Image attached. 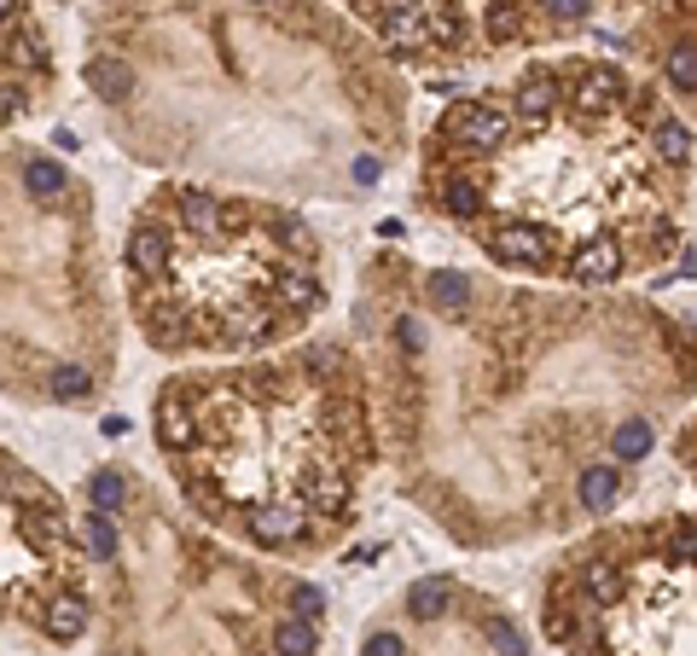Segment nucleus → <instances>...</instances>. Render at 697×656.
Wrapping results in <instances>:
<instances>
[{
	"instance_id": "b1692460",
	"label": "nucleus",
	"mask_w": 697,
	"mask_h": 656,
	"mask_svg": "<svg viewBox=\"0 0 697 656\" xmlns=\"http://www.w3.org/2000/svg\"><path fill=\"white\" fill-rule=\"evenodd\" d=\"M53 396L58 401H88V389H93V378L88 373H81V366H58V373H53Z\"/></svg>"
},
{
	"instance_id": "423d86ee",
	"label": "nucleus",
	"mask_w": 697,
	"mask_h": 656,
	"mask_svg": "<svg viewBox=\"0 0 697 656\" xmlns=\"http://www.w3.org/2000/svg\"><path fill=\"white\" fill-rule=\"evenodd\" d=\"M622 274V244L617 238H587L576 256H569V279L576 285H610Z\"/></svg>"
},
{
	"instance_id": "bb28decb",
	"label": "nucleus",
	"mask_w": 697,
	"mask_h": 656,
	"mask_svg": "<svg viewBox=\"0 0 697 656\" xmlns=\"http://www.w3.org/2000/svg\"><path fill=\"white\" fill-rule=\"evenodd\" d=\"M88 552H93V558H117V523L106 518V511H93V518H88Z\"/></svg>"
},
{
	"instance_id": "f704fd0d",
	"label": "nucleus",
	"mask_w": 697,
	"mask_h": 656,
	"mask_svg": "<svg viewBox=\"0 0 697 656\" xmlns=\"http://www.w3.org/2000/svg\"><path fill=\"white\" fill-rule=\"evenodd\" d=\"M355 180H378V163L373 157H355Z\"/></svg>"
},
{
	"instance_id": "f8f14e48",
	"label": "nucleus",
	"mask_w": 697,
	"mask_h": 656,
	"mask_svg": "<svg viewBox=\"0 0 697 656\" xmlns=\"http://www.w3.org/2000/svg\"><path fill=\"white\" fill-rule=\"evenodd\" d=\"M552 105H558V76H552V70H529L523 88H518V111H523L529 122H541Z\"/></svg>"
},
{
	"instance_id": "2eb2a0df",
	"label": "nucleus",
	"mask_w": 697,
	"mask_h": 656,
	"mask_svg": "<svg viewBox=\"0 0 697 656\" xmlns=\"http://www.w3.org/2000/svg\"><path fill=\"white\" fill-rule=\"evenodd\" d=\"M24 192L41 198V203H53L58 192H65V169H58L53 157H30L24 163Z\"/></svg>"
},
{
	"instance_id": "a878e982",
	"label": "nucleus",
	"mask_w": 697,
	"mask_h": 656,
	"mask_svg": "<svg viewBox=\"0 0 697 656\" xmlns=\"http://www.w3.org/2000/svg\"><path fill=\"white\" fill-rule=\"evenodd\" d=\"M488 645H495V656H529V640H523V633L511 627L506 616L488 622Z\"/></svg>"
},
{
	"instance_id": "473e14b6",
	"label": "nucleus",
	"mask_w": 697,
	"mask_h": 656,
	"mask_svg": "<svg viewBox=\"0 0 697 656\" xmlns=\"http://www.w3.org/2000/svg\"><path fill=\"white\" fill-rule=\"evenodd\" d=\"M366 656H407V645L396 640V633H373V640H366Z\"/></svg>"
},
{
	"instance_id": "f3484780",
	"label": "nucleus",
	"mask_w": 697,
	"mask_h": 656,
	"mask_svg": "<svg viewBox=\"0 0 697 656\" xmlns=\"http://www.w3.org/2000/svg\"><path fill=\"white\" fill-rule=\"evenodd\" d=\"M407 610H413L419 622H430V616H442L447 610V581H436V576H424V581H413V592H407Z\"/></svg>"
},
{
	"instance_id": "f03ea898",
	"label": "nucleus",
	"mask_w": 697,
	"mask_h": 656,
	"mask_svg": "<svg viewBox=\"0 0 697 656\" xmlns=\"http://www.w3.org/2000/svg\"><path fill=\"white\" fill-rule=\"evenodd\" d=\"M302 523H309V505L302 500H268V505L251 511V535L262 546H291L302 535Z\"/></svg>"
},
{
	"instance_id": "393cba45",
	"label": "nucleus",
	"mask_w": 697,
	"mask_h": 656,
	"mask_svg": "<svg viewBox=\"0 0 697 656\" xmlns=\"http://www.w3.org/2000/svg\"><path fill=\"white\" fill-rule=\"evenodd\" d=\"M582 581H587V592H593L599 604H610V599L622 592V576H617L610 564H587V569H582Z\"/></svg>"
},
{
	"instance_id": "2f4dec72",
	"label": "nucleus",
	"mask_w": 697,
	"mask_h": 656,
	"mask_svg": "<svg viewBox=\"0 0 697 656\" xmlns=\"http://www.w3.org/2000/svg\"><path fill=\"white\" fill-rule=\"evenodd\" d=\"M541 7H546L552 18H564V24H569V18H587L593 0H541Z\"/></svg>"
},
{
	"instance_id": "72a5a7b5",
	"label": "nucleus",
	"mask_w": 697,
	"mask_h": 656,
	"mask_svg": "<svg viewBox=\"0 0 697 656\" xmlns=\"http://www.w3.org/2000/svg\"><path fill=\"white\" fill-rule=\"evenodd\" d=\"M320 604H325L320 587H297V610H302V616H320Z\"/></svg>"
},
{
	"instance_id": "6ab92c4d",
	"label": "nucleus",
	"mask_w": 697,
	"mask_h": 656,
	"mask_svg": "<svg viewBox=\"0 0 697 656\" xmlns=\"http://www.w3.org/2000/svg\"><path fill=\"white\" fill-rule=\"evenodd\" d=\"M610 447H617V459H645V454H651V424H645V419H628V424H617V436H610Z\"/></svg>"
},
{
	"instance_id": "7ed1b4c3",
	"label": "nucleus",
	"mask_w": 697,
	"mask_h": 656,
	"mask_svg": "<svg viewBox=\"0 0 697 656\" xmlns=\"http://www.w3.org/2000/svg\"><path fill=\"white\" fill-rule=\"evenodd\" d=\"M35 622H41L47 640L70 645V640H81V627H88V599H81L76 587H65V592H53V599L35 610Z\"/></svg>"
},
{
	"instance_id": "9b49d317",
	"label": "nucleus",
	"mask_w": 697,
	"mask_h": 656,
	"mask_svg": "<svg viewBox=\"0 0 697 656\" xmlns=\"http://www.w3.org/2000/svg\"><path fill=\"white\" fill-rule=\"evenodd\" d=\"M569 99H576L582 111L599 116V111H610L622 99V76L610 70V65H593V70H582V81H576V93H569Z\"/></svg>"
},
{
	"instance_id": "412c9836",
	"label": "nucleus",
	"mask_w": 697,
	"mask_h": 656,
	"mask_svg": "<svg viewBox=\"0 0 697 656\" xmlns=\"http://www.w3.org/2000/svg\"><path fill=\"white\" fill-rule=\"evenodd\" d=\"M314 627L309 622H279V633H274V651L279 656H314Z\"/></svg>"
},
{
	"instance_id": "a211bd4d",
	"label": "nucleus",
	"mask_w": 697,
	"mask_h": 656,
	"mask_svg": "<svg viewBox=\"0 0 697 656\" xmlns=\"http://www.w3.org/2000/svg\"><path fill=\"white\" fill-rule=\"evenodd\" d=\"M430 302H436V309H465L471 302V279L465 274H430Z\"/></svg>"
},
{
	"instance_id": "20e7f679",
	"label": "nucleus",
	"mask_w": 697,
	"mask_h": 656,
	"mask_svg": "<svg viewBox=\"0 0 697 656\" xmlns=\"http://www.w3.org/2000/svg\"><path fill=\"white\" fill-rule=\"evenodd\" d=\"M488 251H495L506 268H541V262H546V238L529 227V221H506V227L488 233Z\"/></svg>"
},
{
	"instance_id": "dca6fc26",
	"label": "nucleus",
	"mask_w": 697,
	"mask_h": 656,
	"mask_svg": "<svg viewBox=\"0 0 697 656\" xmlns=\"http://www.w3.org/2000/svg\"><path fill=\"white\" fill-rule=\"evenodd\" d=\"M88 81H93L106 99H122V93L134 88V70L122 65V58H93V65H88Z\"/></svg>"
},
{
	"instance_id": "c85d7f7f",
	"label": "nucleus",
	"mask_w": 697,
	"mask_h": 656,
	"mask_svg": "<svg viewBox=\"0 0 697 656\" xmlns=\"http://www.w3.org/2000/svg\"><path fill=\"white\" fill-rule=\"evenodd\" d=\"M518 30H523V12L518 7H495V12H488V41H511Z\"/></svg>"
},
{
	"instance_id": "9d476101",
	"label": "nucleus",
	"mask_w": 697,
	"mask_h": 656,
	"mask_svg": "<svg viewBox=\"0 0 697 656\" xmlns=\"http://www.w3.org/2000/svg\"><path fill=\"white\" fill-rule=\"evenodd\" d=\"M309 511H320V518H332V511H343L348 505V477L343 470H332V465H320L309 482H302V494H297Z\"/></svg>"
},
{
	"instance_id": "f257e3e1",
	"label": "nucleus",
	"mask_w": 697,
	"mask_h": 656,
	"mask_svg": "<svg viewBox=\"0 0 697 656\" xmlns=\"http://www.w3.org/2000/svg\"><path fill=\"white\" fill-rule=\"evenodd\" d=\"M442 134L460 140V146H471V152H495V146H506V116L495 105H460L454 116L442 122Z\"/></svg>"
},
{
	"instance_id": "aec40b11",
	"label": "nucleus",
	"mask_w": 697,
	"mask_h": 656,
	"mask_svg": "<svg viewBox=\"0 0 697 656\" xmlns=\"http://www.w3.org/2000/svg\"><path fill=\"white\" fill-rule=\"evenodd\" d=\"M442 203H447V215H460V221H477L488 198H483V187H477V180H454Z\"/></svg>"
},
{
	"instance_id": "4468645a",
	"label": "nucleus",
	"mask_w": 697,
	"mask_h": 656,
	"mask_svg": "<svg viewBox=\"0 0 697 656\" xmlns=\"http://www.w3.org/2000/svg\"><path fill=\"white\" fill-rule=\"evenodd\" d=\"M617 494H622V470H610V465L582 470V505L587 511H610V505H617Z\"/></svg>"
},
{
	"instance_id": "7c9ffc66",
	"label": "nucleus",
	"mask_w": 697,
	"mask_h": 656,
	"mask_svg": "<svg viewBox=\"0 0 697 656\" xmlns=\"http://www.w3.org/2000/svg\"><path fill=\"white\" fill-rule=\"evenodd\" d=\"M251 227V203H221V233H239Z\"/></svg>"
},
{
	"instance_id": "6e6552de",
	"label": "nucleus",
	"mask_w": 697,
	"mask_h": 656,
	"mask_svg": "<svg viewBox=\"0 0 697 656\" xmlns=\"http://www.w3.org/2000/svg\"><path fill=\"white\" fill-rule=\"evenodd\" d=\"M378 18H384V35L396 41V47H407V53H413V47H424V41H430V18H424V7H419V0H384V7H378Z\"/></svg>"
},
{
	"instance_id": "4be33fe9",
	"label": "nucleus",
	"mask_w": 697,
	"mask_h": 656,
	"mask_svg": "<svg viewBox=\"0 0 697 656\" xmlns=\"http://www.w3.org/2000/svg\"><path fill=\"white\" fill-rule=\"evenodd\" d=\"M651 146H657V157H668V163H686V152H692V134H686V122H657V134H651Z\"/></svg>"
},
{
	"instance_id": "ddd939ff",
	"label": "nucleus",
	"mask_w": 697,
	"mask_h": 656,
	"mask_svg": "<svg viewBox=\"0 0 697 656\" xmlns=\"http://www.w3.org/2000/svg\"><path fill=\"white\" fill-rule=\"evenodd\" d=\"M274 291H279V302H285V309H314V302H320V285H314V274L309 268H291V262H285V268L274 274Z\"/></svg>"
},
{
	"instance_id": "cd10ccee",
	"label": "nucleus",
	"mask_w": 697,
	"mask_h": 656,
	"mask_svg": "<svg viewBox=\"0 0 697 656\" xmlns=\"http://www.w3.org/2000/svg\"><path fill=\"white\" fill-rule=\"evenodd\" d=\"M668 81H674L681 93H697V47L668 53Z\"/></svg>"
},
{
	"instance_id": "1a4fd4ad",
	"label": "nucleus",
	"mask_w": 697,
	"mask_h": 656,
	"mask_svg": "<svg viewBox=\"0 0 697 656\" xmlns=\"http://www.w3.org/2000/svg\"><path fill=\"white\" fill-rule=\"evenodd\" d=\"M180 227H187V238H198V244L221 238V198L203 192V187H187L180 192Z\"/></svg>"
},
{
	"instance_id": "c756f323",
	"label": "nucleus",
	"mask_w": 697,
	"mask_h": 656,
	"mask_svg": "<svg viewBox=\"0 0 697 656\" xmlns=\"http://www.w3.org/2000/svg\"><path fill=\"white\" fill-rule=\"evenodd\" d=\"M668 552H674V564H697V529L681 523V529L668 535Z\"/></svg>"
},
{
	"instance_id": "5701e85b",
	"label": "nucleus",
	"mask_w": 697,
	"mask_h": 656,
	"mask_svg": "<svg viewBox=\"0 0 697 656\" xmlns=\"http://www.w3.org/2000/svg\"><path fill=\"white\" fill-rule=\"evenodd\" d=\"M122 494H129V488H122V477H117V470H99V477L88 482V500H93V511H106V518H111V511L122 505Z\"/></svg>"
},
{
	"instance_id": "0eeeda50",
	"label": "nucleus",
	"mask_w": 697,
	"mask_h": 656,
	"mask_svg": "<svg viewBox=\"0 0 697 656\" xmlns=\"http://www.w3.org/2000/svg\"><path fill=\"white\" fill-rule=\"evenodd\" d=\"M157 442L175 447V454H187V447L198 442V413L187 407V396H180V389L157 396Z\"/></svg>"
},
{
	"instance_id": "39448f33",
	"label": "nucleus",
	"mask_w": 697,
	"mask_h": 656,
	"mask_svg": "<svg viewBox=\"0 0 697 656\" xmlns=\"http://www.w3.org/2000/svg\"><path fill=\"white\" fill-rule=\"evenodd\" d=\"M169 262H175V238H169V227H134V238H129V268L140 274V279H163L169 274Z\"/></svg>"
},
{
	"instance_id": "c9c22d12",
	"label": "nucleus",
	"mask_w": 697,
	"mask_h": 656,
	"mask_svg": "<svg viewBox=\"0 0 697 656\" xmlns=\"http://www.w3.org/2000/svg\"><path fill=\"white\" fill-rule=\"evenodd\" d=\"M0 24H18V0H0Z\"/></svg>"
}]
</instances>
